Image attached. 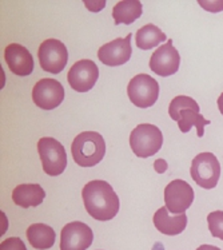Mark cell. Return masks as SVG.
Masks as SVG:
<instances>
[{"label":"cell","mask_w":223,"mask_h":250,"mask_svg":"<svg viewBox=\"0 0 223 250\" xmlns=\"http://www.w3.org/2000/svg\"><path fill=\"white\" fill-rule=\"evenodd\" d=\"M81 197L87 213L94 220L110 221L119 211L121 201L112 186L106 181L94 179L81 190Z\"/></svg>","instance_id":"1"},{"label":"cell","mask_w":223,"mask_h":250,"mask_svg":"<svg viewBox=\"0 0 223 250\" xmlns=\"http://www.w3.org/2000/svg\"><path fill=\"white\" fill-rule=\"evenodd\" d=\"M201 107L193 98L186 95H178L171 101L168 106L170 118L178 123L182 133H188L195 126L198 131V137L204 135V126L210 125V121L201 114Z\"/></svg>","instance_id":"2"},{"label":"cell","mask_w":223,"mask_h":250,"mask_svg":"<svg viewBox=\"0 0 223 250\" xmlns=\"http://www.w3.org/2000/svg\"><path fill=\"white\" fill-rule=\"evenodd\" d=\"M71 154L75 164L81 167H92L104 157L106 142L97 131H83L74 139Z\"/></svg>","instance_id":"3"},{"label":"cell","mask_w":223,"mask_h":250,"mask_svg":"<svg viewBox=\"0 0 223 250\" xmlns=\"http://www.w3.org/2000/svg\"><path fill=\"white\" fill-rule=\"evenodd\" d=\"M163 145L162 131L150 123L138 125L130 135L132 153L139 158H148L157 154Z\"/></svg>","instance_id":"4"},{"label":"cell","mask_w":223,"mask_h":250,"mask_svg":"<svg viewBox=\"0 0 223 250\" xmlns=\"http://www.w3.org/2000/svg\"><path fill=\"white\" fill-rule=\"evenodd\" d=\"M38 151L41 157L43 170L47 175H61L67 167V153L59 141L51 137H44L38 142Z\"/></svg>","instance_id":"5"},{"label":"cell","mask_w":223,"mask_h":250,"mask_svg":"<svg viewBox=\"0 0 223 250\" xmlns=\"http://www.w3.org/2000/svg\"><path fill=\"white\" fill-rule=\"evenodd\" d=\"M190 174L198 186L214 189L221 177V164L213 153H201L193 159Z\"/></svg>","instance_id":"6"},{"label":"cell","mask_w":223,"mask_h":250,"mask_svg":"<svg viewBox=\"0 0 223 250\" xmlns=\"http://www.w3.org/2000/svg\"><path fill=\"white\" fill-rule=\"evenodd\" d=\"M127 94L132 104L141 108H148L158 101L159 84L147 74H139L130 81L127 86Z\"/></svg>","instance_id":"7"},{"label":"cell","mask_w":223,"mask_h":250,"mask_svg":"<svg viewBox=\"0 0 223 250\" xmlns=\"http://www.w3.org/2000/svg\"><path fill=\"white\" fill-rule=\"evenodd\" d=\"M38 58L41 67L51 74H59L67 66L68 62V51L67 47L58 39H47L41 42Z\"/></svg>","instance_id":"8"},{"label":"cell","mask_w":223,"mask_h":250,"mask_svg":"<svg viewBox=\"0 0 223 250\" xmlns=\"http://www.w3.org/2000/svg\"><path fill=\"white\" fill-rule=\"evenodd\" d=\"M194 190L183 179H174L164 189V206L173 214H183L194 202Z\"/></svg>","instance_id":"9"},{"label":"cell","mask_w":223,"mask_h":250,"mask_svg":"<svg viewBox=\"0 0 223 250\" xmlns=\"http://www.w3.org/2000/svg\"><path fill=\"white\" fill-rule=\"evenodd\" d=\"M32 101L43 110H54L64 101V88L56 79H41L32 88Z\"/></svg>","instance_id":"10"},{"label":"cell","mask_w":223,"mask_h":250,"mask_svg":"<svg viewBox=\"0 0 223 250\" xmlns=\"http://www.w3.org/2000/svg\"><path fill=\"white\" fill-rule=\"evenodd\" d=\"M91 228L81 221L67 224L61 233V250H87L92 244Z\"/></svg>","instance_id":"11"},{"label":"cell","mask_w":223,"mask_h":250,"mask_svg":"<svg viewBox=\"0 0 223 250\" xmlns=\"http://www.w3.org/2000/svg\"><path fill=\"white\" fill-rule=\"evenodd\" d=\"M181 55L174 47L171 39L166 44L158 47L150 58V70L159 77H171L179 70Z\"/></svg>","instance_id":"12"},{"label":"cell","mask_w":223,"mask_h":250,"mask_svg":"<svg viewBox=\"0 0 223 250\" xmlns=\"http://www.w3.org/2000/svg\"><path fill=\"white\" fill-rule=\"evenodd\" d=\"M99 78V68L95 62L90 59H81L74 63L70 68L67 79L72 90L78 92H87L95 86Z\"/></svg>","instance_id":"13"},{"label":"cell","mask_w":223,"mask_h":250,"mask_svg":"<svg viewBox=\"0 0 223 250\" xmlns=\"http://www.w3.org/2000/svg\"><path fill=\"white\" fill-rule=\"evenodd\" d=\"M131 34H128L126 38H118L110 43H106L99 48L98 58L99 61L110 67L122 66L130 61L132 54L131 48Z\"/></svg>","instance_id":"14"},{"label":"cell","mask_w":223,"mask_h":250,"mask_svg":"<svg viewBox=\"0 0 223 250\" xmlns=\"http://www.w3.org/2000/svg\"><path fill=\"white\" fill-rule=\"evenodd\" d=\"M4 61L7 66L18 77H27L34 71L35 62L31 52L19 43H11L5 47Z\"/></svg>","instance_id":"15"},{"label":"cell","mask_w":223,"mask_h":250,"mask_svg":"<svg viewBox=\"0 0 223 250\" xmlns=\"http://www.w3.org/2000/svg\"><path fill=\"white\" fill-rule=\"evenodd\" d=\"M170 211L166 206L158 209L154 214V225L161 233L166 235H178L182 233L187 226V215L186 213L183 214L170 215Z\"/></svg>","instance_id":"16"},{"label":"cell","mask_w":223,"mask_h":250,"mask_svg":"<svg viewBox=\"0 0 223 250\" xmlns=\"http://www.w3.org/2000/svg\"><path fill=\"white\" fill-rule=\"evenodd\" d=\"M46 191L41 185L38 184H23L16 186L12 191V199L20 208H35L44 201Z\"/></svg>","instance_id":"17"},{"label":"cell","mask_w":223,"mask_h":250,"mask_svg":"<svg viewBox=\"0 0 223 250\" xmlns=\"http://www.w3.org/2000/svg\"><path fill=\"white\" fill-rule=\"evenodd\" d=\"M27 240L35 249H50L55 244V230L46 224H32L27 229Z\"/></svg>","instance_id":"18"},{"label":"cell","mask_w":223,"mask_h":250,"mask_svg":"<svg viewBox=\"0 0 223 250\" xmlns=\"http://www.w3.org/2000/svg\"><path fill=\"white\" fill-rule=\"evenodd\" d=\"M143 7L139 0H122L112 8L115 24H131L142 16Z\"/></svg>","instance_id":"19"},{"label":"cell","mask_w":223,"mask_h":250,"mask_svg":"<svg viewBox=\"0 0 223 250\" xmlns=\"http://www.w3.org/2000/svg\"><path fill=\"white\" fill-rule=\"evenodd\" d=\"M167 39L166 34L154 24H146L137 31L135 42L141 50H151Z\"/></svg>","instance_id":"20"},{"label":"cell","mask_w":223,"mask_h":250,"mask_svg":"<svg viewBox=\"0 0 223 250\" xmlns=\"http://www.w3.org/2000/svg\"><path fill=\"white\" fill-rule=\"evenodd\" d=\"M207 224L208 230L213 237L219 238L223 241V211L222 210H217V211H211L207 215Z\"/></svg>","instance_id":"21"},{"label":"cell","mask_w":223,"mask_h":250,"mask_svg":"<svg viewBox=\"0 0 223 250\" xmlns=\"http://www.w3.org/2000/svg\"><path fill=\"white\" fill-rule=\"evenodd\" d=\"M0 250H27V248L19 237H11L0 244Z\"/></svg>","instance_id":"22"},{"label":"cell","mask_w":223,"mask_h":250,"mask_svg":"<svg viewBox=\"0 0 223 250\" xmlns=\"http://www.w3.org/2000/svg\"><path fill=\"white\" fill-rule=\"evenodd\" d=\"M199 4L202 8L207 11H211V12H217V11L223 10V1H199Z\"/></svg>","instance_id":"23"},{"label":"cell","mask_w":223,"mask_h":250,"mask_svg":"<svg viewBox=\"0 0 223 250\" xmlns=\"http://www.w3.org/2000/svg\"><path fill=\"white\" fill-rule=\"evenodd\" d=\"M154 168L157 170L158 173H163V171L167 170V164H166V161H163V159H157L155 164H154Z\"/></svg>","instance_id":"24"},{"label":"cell","mask_w":223,"mask_h":250,"mask_svg":"<svg viewBox=\"0 0 223 250\" xmlns=\"http://www.w3.org/2000/svg\"><path fill=\"white\" fill-rule=\"evenodd\" d=\"M197 250H221V249L213 245H202V246H199Z\"/></svg>","instance_id":"25"},{"label":"cell","mask_w":223,"mask_h":250,"mask_svg":"<svg viewBox=\"0 0 223 250\" xmlns=\"http://www.w3.org/2000/svg\"><path fill=\"white\" fill-rule=\"evenodd\" d=\"M217 103H218L219 111H221V114H222V115H223V92H222V94H221V95H219Z\"/></svg>","instance_id":"26"}]
</instances>
